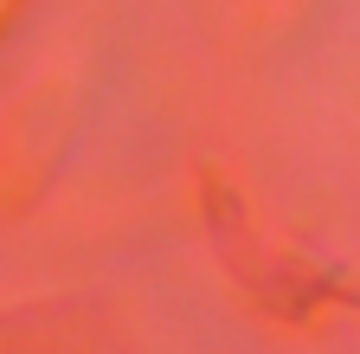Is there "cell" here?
<instances>
[{"instance_id":"obj_1","label":"cell","mask_w":360,"mask_h":354,"mask_svg":"<svg viewBox=\"0 0 360 354\" xmlns=\"http://www.w3.org/2000/svg\"><path fill=\"white\" fill-rule=\"evenodd\" d=\"M103 316L90 309H26L0 316V354H97Z\"/></svg>"}]
</instances>
